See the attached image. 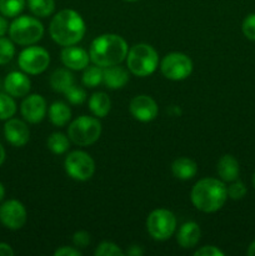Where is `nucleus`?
I'll use <instances>...</instances> for the list:
<instances>
[{"mask_svg": "<svg viewBox=\"0 0 255 256\" xmlns=\"http://www.w3.org/2000/svg\"><path fill=\"white\" fill-rule=\"evenodd\" d=\"M86 26L82 15L72 9L60 10L50 22L52 39L62 46L75 45L84 38Z\"/></svg>", "mask_w": 255, "mask_h": 256, "instance_id": "f257e3e1", "label": "nucleus"}, {"mask_svg": "<svg viewBox=\"0 0 255 256\" xmlns=\"http://www.w3.org/2000/svg\"><path fill=\"white\" fill-rule=\"evenodd\" d=\"M128 44L120 35L102 34L95 38L90 45L89 56L100 68L118 65L126 58Z\"/></svg>", "mask_w": 255, "mask_h": 256, "instance_id": "f03ea898", "label": "nucleus"}, {"mask_svg": "<svg viewBox=\"0 0 255 256\" xmlns=\"http://www.w3.org/2000/svg\"><path fill=\"white\" fill-rule=\"evenodd\" d=\"M192 202L202 212H215L224 206L228 199V190L222 180L205 178L192 186Z\"/></svg>", "mask_w": 255, "mask_h": 256, "instance_id": "7ed1b4c3", "label": "nucleus"}, {"mask_svg": "<svg viewBox=\"0 0 255 256\" xmlns=\"http://www.w3.org/2000/svg\"><path fill=\"white\" fill-rule=\"evenodd\" d=\"M128 69L135 76L145 78L156 70L159 55L149 44H136L132 46L126 55Z\"/></svg>", "mask_w": 255, "mask_h": 256, "instance_id": "20e7f679", "label": "nucleus"}, {"mask_svg": "<svg viewBox=\"0 0 255 256\" xmlns=\"http://www.w3.org/2000/svg\"><path fill=\"white\" fill-rule=\"evenodd\" d=\"M9 36L18 45H34L44 35V26L36 18L22 15L9 25Z\"/></svg>", "mask_w": 255, "mask_h": 256, "instance_id": "39448f33", "label": "nucleus"}, {"mask_svg": "<svg viewBox=\"0 0 255 256\" xmlns=\"http://www.w3.org/2000/svg\"><path fill=\"white\" fill-rule=\"evenodd\" d=\"M102 134V124L96 118L82 116L76 118L68 128V136L74 144L79 146L92 145Z\"/></svg>", "mask_w": 255, "mask_h": 256, "instance_id": "423d86ee", "label": "nucleus"}, {"mask_svg": "<svg viewBox=\"0 0 255 256\" xmlns=\"http://www.w3.org/2000/svg\"><path fill=\"white\" fill-rule=\"evenodd\" d=\"M146 229L152 239L164 242L174 235L176 230V218L170 210L156 209L148 216Z\"/></svg>", "mask_w": 255, "mask_h": 256, "instance_id": "0eeeda50", "label": "nucleus"}, {"mask_svg": "<svg viewBox=\"0 0 255 256\" xmlns=\"http://www.w3.org/2000/svg\"><path fill=\"white\" fill-rule=\"evenodd\" d=\"M65 172L72 179L86 182L94 175L95 162L88 152L75 150L68 154L64 162Z\"/></svg>", "mask_w": 255, "mask_h": 256, "instance_id": "6e6552de", "label": "nucleus"}, {"mask_svg": "<svg viewBox=\"0 0 255 256\" xmlns=\"http://www.w3.org/2000/svg\"><path fill=\"white\" fill-rule=\"evenodd\" d=\"M50 64V54L42 46H28L18 56V65L25 74L44 72Z\"/></svg>", "mask_w": 255, "mask_h": 256, "instance_id": "1a4fd4ad", "label": "nucleus"}, {"mask_svg": "<svg viewBox=\"0 0 255 256\" xmlns=\"http://www.w3.org/2000/svg\"><path fill=\"white\" fill-rule=\"evenodd\" d=\"M160 70L166 79L180 82L190 76L192 72V62L182 52H170L162 60Z\"/></svg>", "mask_w": 255, "mask_h": 256, "instance_id": "9d476101", "label": "nucleus"}, {"mask_svg": "<svg viewBox=\"0 0 255 256\" xmlns=\"http://www.w3.org/2000/svg\"><path fill=\"white\" fill-rule=\"evenodd\" d=\"M26 209L19 200H8L0 206V222L10 230H19L26 222Z\"/></svg>", "mask_w": 255, "mask_h": 256, "instance_id": "9b49d317", "label": "nucleus"}, {"mask_svg": "<svg viewBox=\"0 0 255 256\" xmlns=\"http://www.w3.org/2000/svg\"><path fill=\"white\" fill-rule=\"evenodd\" d=\"M129 109L134 119L142 122H152L158 116V104L149 95H138L130 102Z\"/></svg>", "mask_w": 255, "mask_h": 256, "instance_id": "f8f14e48", "label": "nucleus"}, {"mask_svg": "<svg viewBox=\"0 0 255 256\" xmlns=\"http://www.w3.org/2000/svg\"><path fill=\"white\" fill-rule=\"evenodd\" d=\"M22 118L30 124H38L42 122L46 115V102L39 94H32L22 100L20 105Z\"/></svg>", "mask_w": 255, "mask_h": 256, "instance_id": "ddd939ff", "label": "nucleus"}, {"mask_svg": "<svg viewBox=\"0 0 255 256\" xmlns=\"http://www.w3.org/2000/svg\"><path fill=\"white\" fill-rule=\"evenodd\" d=\"M5 139L12 146L22 148L28 144L30 139V130L22 120L10 118L4 125Z\"/></svg>", "mask_w": 255, "mask_h": 256, "instance_id": "4468645a", "label": "nucleus"}, {"mask_svg": "<svg viewBox=\"0 0 255 256\" xmlns=\"http://www.w3.org/2000/svg\"><path fill=\"white\" fill-rule=\"evenodd\" d=\"M32 88L29 78L20 72H12L5 76L4 90L12 98L26 96Z\"/></svg>", "mask_w": 255, "mask_h": 256, "instance_id": "2eb2a0df", "label": "nucleus"}, {"mask_svg": "<svg viewBox=\"0 0 255 256\" xmlns=\"http://www.w3.org/2000/svg\"><path fill=\"white\" fill-rule=\"evenodd\" d=\"M62 62L68 69L72 70H82L89 65L90 56L88 54L86 50L82 48L74 46V45H69V46H64L62 50Z\"/></svg>", "mask_w": 255, "mask_h": 256, "instance_id": "dca6fc26", "label": "nucleus"}, {"mask_svg": "<svg viewBox=\"0 0 255 256\" xmlns=\"http://www.w3.org/2000/svg\"><path fill=\"white\" fill-rule=\"evenodd\" d=\"M129 82L128 70L122 66L112 65V66L102 68V82L109 89H122Z\"/></svg>", "mask_w": 255, "mask_h": 256, "instance_id": "f3484780", "label": "nucleus"}, {"mask_svg": "<svg viewBox=\"0 0 255 256\" xmlns=\"http://www.w3.org/2000/svg\"><path fill=\"white\" fill-rule=\"evenodd\" d=\"M202 230L194 222H188L180 226L176 234V242L182 249H192L199 242Z\"/></svg>", "mask_w": 255, "mask_h": 256, "instance_id": "a211bd4d", "label": "nucleus"}, {"mask_svg": "<svg viewBox=\"0 0 255 256\" xmlns=\"http://www.w3.org/2000/svg\"><path fill=\"white\" fill-rule=\"evenodd\" d=\"M216 170L222 182H232L236 180L238 176H239V162H238V160L232 155H224L218 162Z\"/></svg>", "mask_w": 255, "mask_h": 256, "instance_id": "6ab92c4d", "label": "nucleus"}, {"mask_svg": "<svg viewBox=\"0 0 255 256\" xmlns=\"http://www.w3.org/2000/svg\"><path fill=\"white\" fill-rule=\"evenodd\" d=\"M172 172L176 179L190 180L196 175L198 165L189 158H179L172 162Z\"/></svg>", "mask_w": 255, "mask_h": 256, "instance_id": "aec40b11", "label": "nucleus"}, {"mask_svg": "<svg viewBox=\"0 0 255 256\" xmlns=\"http://www.w3.org/2000/svg\"><path fill=\"white\" fill-rule=\"evenodd\" d=\"M89 109L95 116L105 118L112 109L110 98L105 92H94L89 99Z\"/></svg>", "mask_w": 255, "mask_h": 256, "instance_id": "412c9836", "label": "nucleus"}, {"mask_svg": "<svg viewBox=\"0 0 255 256\" xmlns=\"http://www.w3.org/2000/svg\"><path fill=\"white\" fill-rule=\"evenodd\" d=\"M49 119L55 126H65L72 119V110L62 102H52L49 108Z\"/></svg>", "mask_w": 255, "mask_h": 256, "instance_id": "4be33fe9", "label": "nucleus"}, {"mask_svg": "<svg viewBox=\"0 0 255 256\" xmlns=\"http://www.w3.org/2000/svg\"><path fill=\"white\" fill-rule=\"evenodd\" d=\"M72 85H74V76L68 69L55 70L50 76V86L56 92L64 94Z\"/></svg>", "mask_w": 255, "mask_h": 256, "instance_id": "5701e85b", "label": "nucleus"}, {"mask_svg": "<svg viewBox=\"0 0 255 256\" xmlns=\"http://www.w3.org/2000/svg\"><path fill=\"white\" fill-rule=\"evenodd\" d=\"M28 8L38 18H48L54 12V0H28Z\"/></svg>", "mask_w": 255, "mask_h": 256, "instance_id": "b1692460", "label": "nucleus"}, {"mask_svg": "<svg viewBox=\"0 0 255 256\" xmlns=\"http://www.w3.org/2000/svg\"><path fill=\"white\" fill-rule=\"evenodd\" d=\"M48 148L52 152L56 155H62L64 152H68V149L70 148L69 139H68L66 135H64L62 132H52V135L48 139Z\"/></svg>", "mask_w": 255, "mask_h": 256, "instance_id": "393cba45", "label": "nucleus"}, {"mask_svg": "<svg viewBox=\"0 0 255 256\" xmlns=\"http://www.w3.org/2000/svg\"><path fill=\"white\" fill-rule=\"evenodd\" d=\"M26 0H0V12L5 18H16L24 10Z\"/></svg>", "mask_w": 255, "mask_h": 256, "instance_id": "a878e982", "label": "nucleus"}, {"mask_svg": "<svg viewBox=\"0 0 255 256\" xmlns=\"http://www.w3.org/2000/svg\"><path fill=\"white\" fill-rule=\"evenodd\" d=\"M82 82L85 86L95 88L102 82V68L94 64V66H86L84 69Z\"/></svg>", "mask_w": 255, "mask_h": 256, "instance_id": "bb28decb", "label": "nucleus"}, {"mask_svg": "<svg viewBox=\"0 0 255 256\" xmlns=\"http://www.w3.org/2000/svg\"><path fill=\"white\" fill-rule=\"evenodd\" d=\"M16 112V104L12 95L0 92V120H8Z\"/></svg>", "mask_w": 255, "mask_h": 256, "instance_id": "cd10ccee", "label": "nucleus"}, {"mask_svg": "<svg viewBox=\"0 0 255 256\" xmlns=\"http://www.w3.org/2000/svg\"><path fill=\"white\" fill-rule=\"evenodd\" d=\"M15 55L14 42L8 38L0 36V65H5L12 60Z\"/></svg>", "mask_w": 255, "mask_h": 256, "instance_id": "c85d7f7f", "label": "nucleus"}, {"mask_svg": "<svg viewBox=\"0 0 255 256\" xmlns=\"http://www.w3.org/2000/svg\"><path fill=\"white\" fill-rule=\"evenodd\" d=\"M95 256H122L125 254L116 244L112 242H102L95 249Z\"/></svg>", "mask_w": 255, "mask_h": 256, "instance_id": "c756f323", "label": "nucleus"}, {"mask_svg": "<svg viewBox=\"0 0 255 256\" xmlns=\"http://www.w3.org/2000/svg\"><path fill=\"white\" fill-rule=\"evenodd\" d=\"M64 94H65V98H66L68 102H69L70 104L82 105V102L86 100V92H85V90L82 89V88L75 86V85L70 86Z\"/></svg>", "mask_w": 255, "mask_h": 256, "instance_id": "7c9ffc66", "label": "nucleus"}, {"mask_svg": "<svg viewBox=\"0 0 255 256\" xmlns=\"http://www.w3.org/2000/svg\"><path fill=\"white\" fill-rule=\"evenodd\" d=\"M228 190V196L232 200H240L246 195V186L240 180H234L232 184L226 188Z\"/></svg>", "mask_w": 255, "mask_h": 256, "instance_id": "2f4dec72", "label": "nucleus"}, {"mask_svg": "<svg viewBox=\"0 0 255 256\" xmlns=\"http://www.w3.org/2000/svg\"><path fill=\"white\" fill-rule=\"evenodd\" d=\"M242 34L249 40L255 42V14H249L244 19L242 25Z\"/></svg>", "mask_w": 255, "mask_h": 256, "instance_id": "473e14b6", "label": "nucleus"}, {"mask_svg": "<svg viewBox=\"0 0 255 256\" xmlns=\"http://www.w3.org/2000/svg\"><path fill=\"white\" fill-rule=\"evenodd\" d=\"M72 242L76 246V249H84L90 244V234L88 232H76L72 235Z\"/></svg>", "mask_w": 255, "mask_h": 256, "instance_id": "72a5a7b5", "label": "nucleus"}, {"mask_svg": "<svg viewBox=\"0 0 255 256\" xmlns=\"http://www.w3.org/2000/svg\"><path fill=\"white\" fill-rule=\"evenodd\" d=\"M195 256H224V252L216 246L212 245H208V246H202V249L195 252Z\"/></svg>", "mask_w": 255, "mask_h": 256, "instance_id": "f704fd0d", "label": "nucleus"}, {"mask_svg": "<svg viewBox=\"0 0 255 256\" xmlns=\"http://www.w3.org/2000/svg\"><path fill=\"white\" fill-rule=\"evenodd\" d=\"M55 256H82V252L72 246H62L60 249L55 250Z\"/></svg>", "mask_w": 255, "mask_h": 256, "instance_id": "c9c22d12", "label": "nucleus"}, {"mask_svg": "<svg viewBox=\"0 0 255 256\" xmlns=\"http://www.w3.org/2000/svg\"><path fill=\"white\" fill-rule=\"evenodd\" d=\"M14 250L6 242H0V256H12Z\"/></svg>", "mask_w": 255, "mask_h": 256, "instance_id": "e433bc0d", "label": "nucleus"}, {"mask_svg": "<svg viewBox=\"0 0 255 256\" xmlns=\"http://www.w3.org/2000/svg\"><path fill=\"white\" fill-rule=\"evenodd\" d=\"M9 22L4 15H0V36H4L9 32Z\"/></svg>", "mask_w": 255, "mask_h": 256, "instance_id": "4c0bfd02", "label": "nucleus"}, {"mask_svg": "<svg viewBox=\"0 0 255 256\" xmlns=\"http://www.w3.org/2000/svg\"><path fill=\"white\" fill-rule=\"evenodd\" d=\"M126 254L132 255V256H140V255L144 254V252H142V248L138 246V245H132V246H130L129 249H128Z\"/></svg>", "mask_w": 255, "mask_h": 256, "instance_id": "58836bf2", "label": "nucleus"}, {"mask_svg": "<svg viewBox=\"0 0 255 256\" xmlns=\"http://www.w3.org/2000/svg\"><path fill=\"white\" fill-rule=\"evenodd\" d=\"M5 156H6V155H5V149H4V146L2 145V142H0V166L4 164Z\"/></svg>", "mask_w": 255, "mask_h": 256, "instance_id": "ea45409f", "label": "nucleus"}, {"mask_svg": "<svg viewBox=\"0 0 255 256\" xmlns=\"http://www.w3.org/2000/svg\"><path fill=\"white\" fill-rule=\"evenodd\" d=\"M248 255L249 256H255V242H252V244L248 248Z\"/></svg>", "mask_w": 255, "mask_h": 256, "instance_id": "a19ab883", "label": "nucleus"}, {"mask_svg": "<svg viewBox=\"0 0 255 256\" xmlns=\"http://www.w3.org/2000/svg\"><path fill=\"white\" fill-rule=\"evenodd\" d=\"M4 196H5V188L4 185H2V182H0V202H2Z\"/></svg>", "mask_w": 255, "mask_h": 256, "instance_id": "79ce46f5", "label": "nucleus"}, {"mask_svg": "<svg viewBox=\"0 0 255 256\" xmlns=\"http://www.w3.org/2000/svg\"><path fill=\"white\" fill-rule=\"evenodd\" d=\"M2 88H4V82H2V79H0V90H2Z\"/></svg>", "mask_w": 255, "mask_h": 256, "instance_id": "37998d69", "label": "nucleus"}, {"mask_svg": "<svg viewBox=\"0 0 255 256\" xmlns=\"http://www.w3.org/2000/svg\"><path fill=\"white\" fill-rule=\"evenodd\" d=\"M252 185H254V188H255V172H254V175H252Z\"/></svg>", "mask_w": 255, "mask_h": 256, "instance_id": "c03bdc74", "label": "nucleus"}, {"mask_svg": "<svg viewBox=\"0 0 255 256\" xmlns=\"http://www.w3.org/2000/svg\"><path fill=\"white\" fill-rule=\"evenodd\" d=\"M124 2H138V0H124Z\"/></svg>", "mask_w": 255, "mask_h": 256, "instance_id": "a18cd8bd", "label": "nucleus"}]
</instances>
